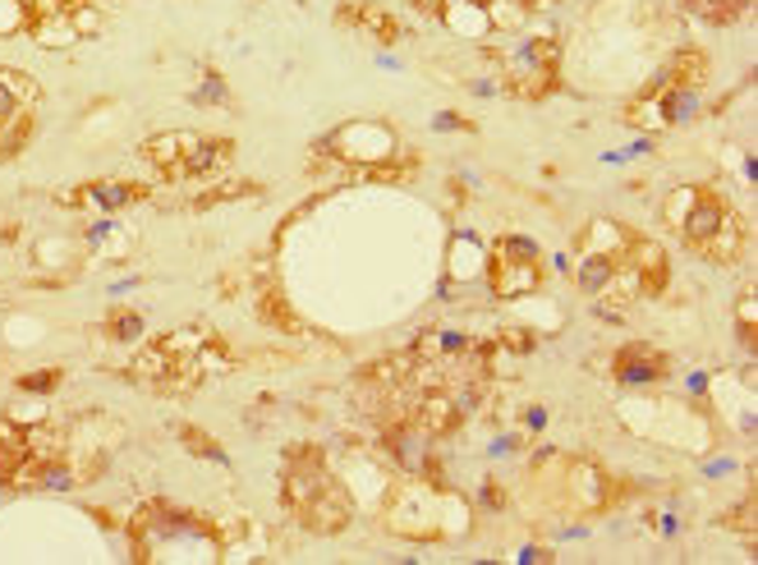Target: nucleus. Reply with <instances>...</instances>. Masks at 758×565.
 Returning a JSON list of instances; mask_svg holds the SVG:
<instances>
[{
	"mask_svg": "<svg viewBox=\"0 0 758 565\" xmlns=\"http://www.w3.org/2000/svg\"><path fill=\"white\" fill-rule=\"evenodd\" d=\"M662 221H667L680 234V244L690 253H699L703 263L736 267L749 249V221L726 203V194H717L713 184L676 188V194L662 203Z\"/></svg>",
	"mask_w": 758,
	"mask_h": 565,
	"instance_id": "f257e3e1",
	"label": "nucleus"
},
{
	"mask_svg": "<svg viewBox=\"0 0 758 565\" xmlns=\"http://www.w3.org/2000/svg\"><path fill=\"white\" fill-rule=\"evenodd\" d=\"M226 364V341H217L203 326H188V332H171L152 345H143L129 364V377L138 387H152L165 395L194 391L207 372H217Z\"/></svg>",
	"mask_w": 758,
	"mask_h": 565,
	"instance_id": "f03ea898",
	"label": "nucleus"
},
{
	"mask_svg": "<svg viewBox=\"0 0 758 565\" xmlns=\"http://www.w3.org/2000/svg\"><path fill=\"white\" fill-rule=\"evenodd\" d=\"M280 492H286V510L295 520L318 533V538H331V533H345L349 520H354V501L345 483L331 474L326 464H286V478H280Z\"/></svg>",
	"mask_w": 758,
	"mask_h": 565,
	"instance_id": "7ed1b4c3",
	"label": "nucleus"
},
{
	"mask_svg": "<svg viewBox=\"0 0 758 565\" xmlns=\"http://www.w3.org/2000/svg\"><path fill=\"white\" fill-rule=\"evenodd\" d=\"M671 74H662L644 97L625 106V120L639 125V129H662V125H676L685 111L699 102V92L708 83V56L694 51V46H685V51L667 65Z\"/></svg>",
	"mask_w": 758,
	"mask_h": 565,
	"instance_id": "20e7f679",
	"label": "nucleus"
},
{
	"mask_svg": "<svg viewBox=\"0 0 758 565\" xmlns=\"http://www.w3.org/2000/svg\"><path fill=\"white\" fill-rule=\"evenodd\" d=\"M138 157L165 180H203V175H221L230 161H234V143L230 138H207V134H184V129H171V134H157L148 138Z\"/></svg>",
	"mask_w": 758,
	"mask_h": 565,
	"instance_id": "39448f33",
	"label": "nucleus"
},
{
	"mask_svg": "<svg viewBox=\"0 0 758 565\" xmlns=\"http://www.w3.org/2000/svg\"><path fill=\"white\" fill-rule=\"evenodd\" d=\"M37 106H42V88L28 74H19V69L0 65V161L28 148V138L37 134Z\"/></svg>",
	"mask_w": 758,
	"mask_h": 565,
	"instance_id": "423d86ee",
	"label": "nucleus"
},
{
	"mask_svg": "<svg viewBox=\"0 0 758 565\" xmlns=\"http://www.w3.org/2000/svg\"><path fill=\"white\" fill-rule=\"evenodd\" d=\"M487 286L510 299V295H529L542 286V257L538 249L525 240V234H502L492 244V257H487Z\"/></svg>",
	"mask_w": 758,
	"mask_h": 565,
	"instance_id": "0eeeda50",
	"label": "nucleus"
},
{
	"mask_svg": "<svg viewBox=\"0 0 758 565\" xmlns=\"http://www.w3.org/2000/svg\"><path fill=\"white\" fill-rule=\"evenodd\" d=\"M556 56H561V51H556L552 37L529 42L525 51H519V60L510 65V74H506L510 92H519V97H529V102L548 97V92L556 88Z\"/></svg>",
	"mask_w": 758,
	"mask_h": 565,
	"instance_id": "6e6552de",
	"label": "nucleus"
},
{
	"mask_svg": "<svg viewBox=\"0 0 758 565\" xmlns=\"http://www.w3.org/2000/svg\"><path fill=\"white\" fill-rule=\"evenodd\" d=\"M630 234H634V230H621V226H616V230H611V244H598V249L584 253V263H579V290H584V295H602L611 280L621 276Z\"/></svg>",
	"mask_w": 758,
	"mask_h": 565,
	"instance_id": "1a4fd4ad",
	"label": "nucleus"
},
{
	"mask_svg": "<svg viewBox=\"0 0 758 565\" xmlns=\"http://www.w3.org/2000/svg\"><path fill=\"white\" fill-rule=\"evenodd\" d=\"M625 267L634 276L639 295H662L671 280V257L657 240H644V234H630V249H625Z\"/></svg>",
	"mask_w": 758,
	"mask_h": 565,
	"instance_id": "9d476101",
	"label": "nucleus"
},
{
	"mask_svg": "<svg viewBox=\"0 0 758 565\" xmlns=\"http://www.w3.org/2000/svg\"><path fill=\"white\" fill-rule=\"evenodd\" d=\"M0 487H33V428L0 423Z\"/></svg>",
	"mask_w": 758,
	"mask_h": 565,
	"instance_id": "9b49d317",
	"label": "nucleus"
},
{
	"mask_svg": "<svg viewBox=\"0 0 758 565\" xmlns=\"http://www.w3.org/2000/svg\"><path fill=\"white\" fill-rule=\"evenodd\" d=\"M152 194L148 184H129V180H115V184H83V188H60V203L65 207H97V211H120L129 203H143Z\"/></svg>",
	"mask_w": 758,
	"mask_h": 565,
	"instance_id": "f8f14e48",
	"label": "nucleus"
},
{
	"mask_svg": "<svg viewBox=\"0 0 758 565\" xmlns=\"http://www.w3.org/2000/svg\"><path fill=\"white\" fill-rule=\"evenodd\" d=\"M671 372V359L662 355L653 345H625L621 355H616V377L630 387H648V382H662V377Z\"/></svg>",
	"mask_w": 758,
	"mask_h": 565,
	"instance_id": "ddd939ff",
	"label": "nucleus"
},
{
	"mask_svg": "<svg viewBox=\"0 0 758 565\" xmlns=\"http://www.w3.org/2000/svg\"><path fill=\"white\" fill-rule=\"evenodd\" d=\"M253 303H257V322H267L272 332H280V336H299V332H303V322H299V313L290 309L286 290L272 286V280H267L263 290H257V299H253Z\"/></svg>",
	"mask_w": 758,
	"mask_h": 565,
	"instance_id": "4468645a",
	"label": "nucleus"
},
{
	"mask_svg": "<svg viewBox=\"0 0 758 565\" xmlns=\"http://www.w3.org/2000/svg\"><path fill=\"white\" fill-rule=\"evenodd\" d=\"M341 23H359V28L372 33L382 46H395V42H400V23H395V14H387L382 5H345V10H341Z\"/></svg>",
	"mask_w": 758,
	"mask_h": 565,
	"instance_id": "2eb2a0df",
	"label": "nucleus"
},
{
	"mask_svg": "<svg viewBox=\"0 0 758 565\" xmlns=\"http://www.w3.org/2000/svg\"><path fill=\"white\" fill-rule=\"evenodd\" d=\"M257 194H263V184L257 180H221V184H211L207 194L194 198V211H211L221 203H240V198H257Z\"/></svg>",
	"mask_w": 758,
	"mask_h": 565,
	"instance_id": "dca6fc26",
	"label": "nucleus"
},
{
	"mask_svg": "<svg viewBox=\"0 0 758 565\" xmlns=\"http://www.w3.org/2000/svg\"><path fill=\"white\" fill-rule=\"evenodd\" d=\"M685 10L708 23H736V19H745L749 0H685Z\"/></svg>",
	"mask_w": 758,
	"mask_h": 565,
	"instance_id": "f3484780",
	"label": "nucleus"
},
{
	"mask_svg": "<svg viewBox=\"0 0 758 565\" xmlns=\"http://www.w3.org/2000/svg\"><path fill=\"white\" fill-rule=\"evenodd\" d=\"M180 441H184V446H188V451H194L198 460H226L221 441H211L203 428H194V423H184V428H180Z\"/></svg>",
	"mask_w": 758,
	"mask_h": 565,
	"instance_id": "a211bd4d",
	"label": "nucleus"
},
{
	"mask_svg": "<svg viewBox=\"0 0 758 565\" xmlns=\"http://www.w3.org/2000/svg\"><path fill=\"white\" fill-rule=\"evenodd\" d=\"M106 332H111V341H138V336H143V318L125 309V313H115L106 322Z\"/></svg>",
	"mask_w": 758,
	"mask_h": 565,
	"instance_id": "6ab92c4d",
	"label": "nucleus"
},
{
	"mask_svg": "<svg viewBox=\"0 0 758 565\" xmlns=\"http://www.w3.org/2000/svg\"><path fill=\"white\" fill-rule=\"evenodd\" d=\"M60 387V372L56 368H46V372H28V377H19V391H56Z\"/></svg>",
	"mask_w": 758,
	"mask_h": 565,
	"instance_id": "aec40b11",
	"label": "nucleus"
},
{
	"mask_svg": "<svg viewBox=\"0 0 758 565\" xmlns=\"http://www.w3.org/2000/svg\"><path fill=\"white\" fill-rule=\"evenodd\" d=\"M740 336H745V345L758 341V332H754V290L740 295Z\"/></svg>",
	"mask_w": 758,
	"mask_h": 565,
	"instance_id": "412c9836",
	"label": "nucleus"
},
{
	"mask_svg": "<svg viewBox=\"0 0 758 565\" xmlns=\"http://www.w3.org/2000/svg\"><path fill=\"white\" fill-rule=\"evenodd\" d=\"M502 345L515 349V355H529V349H533V336L519 332V326H506V332H502Z\"/></svg>",
	"mask_w": 758,
	"mask_h": 565,
	"instance_id": "4be33fe9",
	"label": "nucleus"
},
{
	"mask_svg": "<svg viewBox=\"0 0 758 565\" xmlns=\"http://www.w3.org/2000/svg\"><path fill=\"white\" fill-rule=\"evenodd\" d=\"M414 5H418V10H428V14H446L441 0H414Z\"/></svg>",
	"mask_w": 758,
	"mask_h": 565,
	"instance_id": "5701e85b",
	"label": "nucleus"
},
{
	"mask_svg": "<svg viewBox=\"0 0 758 565\" xmlns=\"http://www.w3.org/2000/svg\"><path fill=\"white\" fill-rule=\"evenodd\" d=\"M525 5H529V10H538V5H552V0H525Z\"/></svg>",
	"mask_w": 758,
	"mask_h": 565,
	"instance_id": "b1692460",
	"label": "nucleus"
},
{
	"mask_svg": "<svg viewBox=\"0 0 758 565\" xmlns=\"http://www.w3.org/2000/svg\"><path fill=\"white\" fill-rule=\"evenodd\" d=\"M469 5H492V0H469Z\"/></svg>",
	"mask_w": 758,
	"mask_h": 565,
	"instance_id": "393cba45",
	"label": "nucleus"
}]
</instances>
